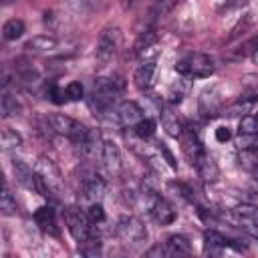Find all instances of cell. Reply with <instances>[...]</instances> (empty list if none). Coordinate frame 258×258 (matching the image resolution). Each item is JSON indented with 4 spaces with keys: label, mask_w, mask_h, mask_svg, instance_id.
Listing matches in <instances>:
<instances>
[{
    "label": "cell",
    "mask_w": 258,
    "mask_h": 258,
    "mask_svg": "<svg viewBox=\"0 0 258 258\" xmlns=\"http://www.w3.org/2000/svg\"><path fill=\"white\" fill-rule=\"evenodd\" d=\"M125 89V83L121 77L117 75H109V77H97L93 81V89H91V107L99 113L105 115L111 111V107L117 103V99L121 97Z\"/></svg>",
    "instance_id": "1"
},
{
    "label": "cell",
    "mask_w": 258,
    "mask_h": 258,
    "mask_svg": "<svg viewBox=\"0 0 258 258\" xmlns=\"http://www.w3.org/2000/svg\"><path fill=\"white\" fill-rule=\"evenodd\" d=\"M115 234L121 240V244L127 248H139L143 242H147V228L135 216L119 218V222L115 226Z\"/></svg>",
    "instance_id": "2"
},
{
    "label": "cell",
    "mask_w": 258,
    "mask_h": 258,
    "mask_svg": "<svg viewBox=\"0 0 258 258\" xmlns=\"http://www.w3.org/2000/svg\"><path fill=\"white\" fill-rule=\"evenodd\" d=\"M175 71L183 77H196V79H206L210 75H214L216 67L214 60L204 54V52H189L187 56H183L181 60L175 62Z\"/></svg>",
    "instance_id": "3"
},
{
    "label": "cell",
    "mask_w": 258,
    "mask_h": 258,
    "mask_svg": "<svg viewBox=\"0 0 258 258\" xmlns=\"http://www.w3.org/2000/svg\"><path fill=\"white\" fill-rule=\"evenodd\" d=\"M121 42H123V34L117 26H107L103 28V32L99 34V40H97V60L101 64H107L115 54L117 50L121 48Z\"/></svg>",
    "instance_id": "4"
},
{
    "label": "cell",
    "mask_w": 258,
    "mask_h": 258,
    "mask_svg": "<svg viewBox=\"0 0 258 258\" xmlns=\"http://www.w3.org/2000/svg\"><path fill=\"white\" fill-rule=\"evenodd\" d=\"M64 220H67V226H69V232L73 234V238L79 242V244H83V242H87L91 236H95L93 234V222L87 218V214H81L77 208H69L67 212H64Z\"/></svg>",
    "instance_id": "5"
},
{
    "label": "cell",
    "mask_w": 258,
    "mask_h": 258,
    "mask_svg": "<svg viewBox=\"0 0 258 258\" xmlns=\"http://www.w3.org/2000/svg\"><path fill=\"white\" fill-rule=\"evenodd\" d=\"M36 173L40 175V179L44 181V185L48 187L50 194H60L64 183H62V175L58 171V167L54 165L52 159L48 157H38L36 161Z\"/></svg>",
    "instance_id": "6"
},
{
    "label": "cell",
    "mask_w": 258,
    "mask_h": 258,
    "mask_svg": "<svg viewBox=\"0 0 258 258\" xmlns=\"http://www.w3.org/2000/svg\"><path fill=\"white\" fill-rule=\"evenodd\" d=\"M198 109H200L202 117H206V119H214L216 115H220V111H222V95H220L218 87H206L200 93Z\"/></svg>",
    "instance_id": "7"
},
{
    "label": "cell",
    "mask_w": 258,
    "mask_h": 258,
    "mask_svg": "<svg viewBox=\"0 0 258 258\" xmlns=\"http://www.w3.org/2000/svg\"><path fill=\"white\" fill-rule=\"evenodd\" d=\"M179 139H181V149H183L185 157L189 159L191 165H196L200 161V157L206 153L204 147H202V143H200V139H198V135L191 129H183V133H181Z\"/></svg>",
    "instance_id": "8"
},
{
    "label": "cell",
    "mask_w": 258,
    "mask_h": 258,
    "mask_svg": "<svg viewBox=\"0 0 258 258\" xmlns=\"http://www.w3.org/2000/svg\"><path fill=\"white\" fill-rule=\"evenodd\" d=\"M155 73H157V67H155V60H143L135 73H133V83L137 89L141 91H149L153 87V81H155Z\"/></svg>",
    "instance_id": "9"
},
{
    "label": "cell",
    "mask_w": 258,
    "mask_h": 258,
    "mask_svg": "<svg viewBox=\"0 0 258 258\" xmlns=\"http://www.w3.org/2000/svg\"><path fill=\"white\" fill-rule=\"evenodd\" d=\"M115 113H117V121L127 127H135L143 119V109L135 101H123Z\"/></svg>",
    "instance_id": "10"
},
{
    "label": "cell",
    "mask_w": 258,
    "mask_h": 258,
    "mask_svg": "<svg viewBox=\"0 0 258 258\" xmlns=\"http://www.w3.org/2000/svg\"><path fill=\"white\" fill-rule=\"evenodd\" d=\"M34 222L36 226L44 232V234H50V236H58V224H56V214L50 206H42L34 212Z\"/></svg>",
    "instance_id": "11"
},
{
    "label": "cell",
    "mask_w": 258,
    "mask_h": 258,
    "mask_svg": "<svg viewBox=\"0 0 258 258\" xmlns=\"http://www.w3.org/2000/svg\"><path fill=\"white\" fill-rule=\"evenodd\" d=\"M149 212H151L153 220H155L159 226H167V224H171V222L175 220V216H177L175 210H173V206H171L167 200H161V198H155V200L151 202Z\"/></svg>",
    "instance_id": "12"
},
{
    "label": "cell",
    "mask_w": 258,
    "mask_h": 258,
    "mask_svg": "<svg viewBox=\"0 0 258 258\" xmlns=\"http://www.w3.org/2000/svg\"><path fill=\"white\" fill-rule=\"evenodd\" d=\"M58 46V40L50 34H36L32 36L30 40H26L24 48L28 52H36V54H48V52H54Z\"/></svg>",
    "instance_id": "13"
},
{
    "label": "cell",
    "mask_w": 258,
    "mask_h": 258,
    "mask_svg": "<svg viewBox=\"0 0 258 258\" xmlns=\"http://www.w3.org/2000/svg\"><path fill=\"white\" fill-rule=\"evenodd\" d=\"M81 187H83L85 198L91 200V202H99L101 196H103L105 189H107L105 181H103L97 173H89V175H85V177L81 179Z\"/></svg>",
    "instance_id": "14"
},
{
    "label": "cell",
    "mask_w": 258,
    "mask_h": 258,
    "mask_svg": "<svg viewBox=\"0 0 258 258\" xmlns=\"http://www.w3.org/2000/svg\"><path fill=\"white\" fill-rule=\"evenodd\" d=\"M103 163L107 167V171L111 175H119L121 169H123V161H121V153H119V147L113 143V141H105V147H103Z\"/></svg>",
    "instance_id": "15"
},
{
    "label": "cell",
    "mask_w": 258,
    "mask_h": 258,
    "mask_svg": "<svg viewBox=\"0 0 258 258\" xmlns=\"http://www.w3.org/2000/svg\"><path fill=\"white\" fill-rule=\"evenodd\" d=\"M12 171L20 185L36 191V171H32L30 165H26L22 159H12Z\"/></svg>",
    "instance_id": "16"
},
{
    "label": "cell",
    "mask_w": 258,
    "mask_h": 258,
    "mask_svg": "<svg viewBox=\"0 0 258 258\" xmlns=\"http://www.w3.org/2000/svg\"><path fill=\"white\" fill-rule=\"evenodd\" d=\"M155 44H157V32H155L153 28H147V30H143V32L137 36V40H135V44H133V50H135V54H137L141 60H149L147 56H149L151 48H155Z\"/></svg>",
    "instance_id": "17"
},
{
    "label": "cell",
    "mask_w": 258,
    "mask_h": 258,
    "mask_svg": "<svg viewBox=\"0 0 258 258\" xmlns=\"http://www.w3.org/2000/svg\"><path fill=\"white\" fill-rule=\"evenodd\" d=\"M159 121H161V127L165 129V133H167L169 137H175V139H179V137H181L183 127H181V123H179L177 115H175L167 105L159 107Z\"/></svg>",
    "instance_id": "18"
},
{
    "label": "cell",
    "mask_w": 258,
    "mask_h": 258,
    "mask_svg": "<svg viewBox=\"0 0 258 258\" xmlns=\"http://www.w3.org/2000/svg\"><path fill=\"white\" fill-rule=\"evenodd\" d=\"M163 248H165V254H167V256H183V254H189V252H191L189 240H187L185 236H181V234H171V236H167Z\"/></svg>",
    "instance_id": "19"
},
{
    "label": "cell",
    "mask_w": 258,
    "mask_h": 258,
    "mask_svg": "<svg viewBox=\"0 0 258 258\" xmlns=\"http://www.w3.org/2000/svg\"><path fill=\"white\" fill-rule=\"evenodd\" d=\"M14 69H16V73H18L20 81L26 83V85H34L36 81H40V71L36 69L34 62H30V60H26V58H18V60L14 62Z\"/></svg>",
    "instance_id": "20"
},
{
    "label": "cell",
    "mask_w": 258,
    "mask_h": 258,
    "mask_svg": "<svg viewBox=\"0 0 258 258\" xmlns=\"http://www.w3.org/2000/svg\"><path fill=\"white\" fill-rule=\"evenodd\" d=\"M256 101H258V93L256 91H250V93H246V95H242L232 107H228L226 109V115L228 117H236V115H248L250 113V109L256 105Z\"/></svg>",
    "instance_id": "21"
},
{
    "label": "cell",
    "mask_w": 258,
    "mask_h": 258,
    "mask_svg": "<svg viewBox=\"0 0 258 258\" xmlns=\"http://www.w3.org/2000/svg\"><path fill=\"white\" fill-rule=\"evenodd\" d=\"M75 123H77V121L71 119V117H67L64 113H52V115H48V125H50V129H52L54 133H58V135H64V137L71 135Z\"/></svg>",
    "instance_id": "22"
},
{
    "label": "cell",
    "mask_w": 258,
    "mask_h": 258,
    "mask_svg": "<svg viewBox=\"0 0 258 258\" xmlns=\"http://www.w3.org/2000/svg\"><path fill=\"white\" fill-rule=\"evenodd\" d=\"M196 167H198V173H200V177H202L204 181H216L218 175H220L218 163H216L208 153H204V155L200 157V161L196 163Z\"/></svg>",
    "instance_id": "23"
},
{
    "label": "cell",
    "mask_w": 258,
    "mask_h": 258,
    "mask_svg": "<svg viewBox=\"0 0 258 258\" xmlns=\"http://www.w3.org/2000/svg\"><path fill=\"white\" fill-rule=\"evenodd\" d=\"M103 147H105V143H103V139H101V135H99V131H89V137H87V141L81 145V149H83V153L87 155V157H97V155H103Z\"/></svg>",
    "instance_id": "24"
},
{
    "label": "cell",
    "mask_w": 258,
    "mask_h": 258,
    "mask_svg": "<svg viewBox=\"0 0 258 258\" xmlns=\"http://www.w3.org/2000/svg\"><path fill=\"white\" fill-rule=\"evenodd\" d=\"M232 214H234V218H236L240 224H244V226H248V224H252V222H258V208L252 206V204H238V206L232 210Z\"/></svg>",
    "instance_id": "25"
},
{
    "label": "cell",
    "mask_w": 258,
    "mask_h": 258,
    "mask_svg": "<svg viewBox=\"0 0 258 258\" xmlns=\"http://www.w3.org/2000/svg\"><path fill=\"white\" fill-rule=\"evenodd\" d=\"M0 109H2V117L4 119H8V117H16L18 113H20V103L16 101V97H12L6 89H4V93H2V101H0Z\"/></svg>",
    "instance_id": "26"
},
{
    "label": "cell",
    "mask_w": 258,
    "mask_h": 258,
    "mask_svg": "<svg viewBox=\"0 0 258 258\" xmlns=\"http://www.w3.org/2000/svg\"><path fill=\"white\" fill-rule=\"evenodd\" d=\"M22 32H24V22H22L20 18H10V20H6L4 26H2V36H4V40H16V38L22 36Z\"/></svg>",
    "instance_id": "27"
},
{
    "label": "cell",
    "mask_w": 258,
    "mask_h": 258,
    "mask_svg": "<svg viewBox=\"0 0 258 258\" xmlns=\"http://www.w3.org/2000/svg\"><path fill=\"white\" fill-rule=\"evenodd\" d=\"M0 143H2V149H4V151H8V149H16V147L22 145V135L16 133L14 129L4 127L2 133H0Z\"/></svg>",
    "instance_id": "28"
},
{
    "label": "cell",
    "mask_w": 258,
    "mask_h": 258,
    "mask_svg": "<svg viewBox=\"0 0 258 258\" xmlns=\"http://www.w3.org/2000/svg\"><path fill=\"white\" fill-rule=\"evenodd\" d=\"M16 200H14V196L10 194V189H8V185H4V189H2V196H0V212L4 214V216H12V214H16Z\"/></svg>",
    "instance_id": "29"
},
{
    "label": "cell",
    "mask_w": 258,
    "mask_h": 258,
    "mask_svg": "<svg viewBox=\"0 0 258 258\" xmlns=\"http://www.w3.org/2000/svg\"><path fill=\"white\" fill-rule=\"evenodd\" d=\"M153 133H155V121L149 119V117H143V119L135 125V135H137L139 139H149V137H153Z\"/></svg>",
    "instance_id": "30"
},
{
    "label": "cell",
    "mask_w": 258,
    "mask_h": 258,
    "mask_svg": "<svg viewBox=\"0 0 258 258\" xmlns=\"http://www.w3.org/2000/svg\"><path fill=\"white\" fill-rule=\"evenodd\" d=\"M44 95H46V99H50V101L56 103V105L69 101L67 95H64V89H58V85H56L54 81H50V83L44 87Z\"/></svg>",
    "instance_id": "31"
},
{
    "label": "cell",
    "mask_w": 258,
    "mask_h": 258,
    "mask_svg": "<svg viewBox=\"0 0 258 258\" xmlns=\"http://www.w3.org/2000/svg\"><path fill=\"white\" fill-rule=\"evenodd\" d=\"M238 133H248V135H258V117L256 115H242Z\"/></svg>",
    "instance_id": "32"
},
{
    "label": "cell",
    "mask_w": 258,
    "mask_h": 258,
    "mask_svg": "<svg viewBox=\"0 0 258 258\" xmlns=\"http://www.w3.org/2000/svg\"><path fill=\"white\" fill-rule=\"evenodd\" d=\"M185 91H187V81H185V79H181V81H177V83L169 89L167 101H169V103H181V99H183Z\"/></svg>",
    "instance_id": "33"
},
{
    "label": "cell",
    "mask_w": 258,
    "mask_h": 258,
    "mask_svg": "<svg viewBox=\"0 0 258 258\" xmlns=\"http://www.w3.org/2000/svg\"><path fill=\"white\" fill-rule=\"evenodd\" d=\"M87 218L93 222V224H101L105 220V210L101 206V202H91V206L87 208Z\"/></svg>",
    "instance_id": "34"
},
{
    "label": "cell",
    "mask_w": 258,
    "mask_h": 258,
    "mask_svg": "<svg viewBox=\"0 0 258 258\" xmlns=\"http://www.w3.org/2000/svg\"><path fill=\"white\" fill-rule=\"evenodd\" d=\"M238 149H256L258 147V135H248V133H238L236 137Z\"/></svg>",
    "instance_id": "35"
},
{
    "label": "cell",
    "mask_w": 258,
    "mask_h": 258,
    "mask_svg": "<svg viewBox=\"0 0 258 258\" xmlns=\"http://www.w3.org/2000/svg\"><path fill=\"white\" fill-rule=\"evenodd\" d=\"M64 95L69 101H81L83 99V85L79 81H73L64 87Z\"/></svg>",
    "instance_id": "36"
},
{
    "label": "cell",
    "mask_w": 258,
    "mask_h": 258,
    "mask_svg": "<svg viewBox=\"0 0 258 258\" xmlns=\"http://www.w3.org/2000/svg\"><path fill=\"white\" fill-rule=\"evenodd\" d=\"M216 139H218L220 143H226V141H230V139H232V133H230V129H228V127H224V125H222V127H218V129H216Z\"/></svg>",
    "instance_id": "37"
},
{
    "label": "cell",
    "mask_w": 258,
    "mask_h": 258,
    "mask_svg": "<svg viewBox=\"0 0 258 258\" xmlns=\"http://www.w3.org/2000/svg\"><path fill=\"white\" fill-rule=\"evenodd\" d=\"M246 4H248V0H226V4H224L220 10H222V12H224V10L228 12V10H236V8H242V6H246Z\"/></svg>",
    "instance_id": "38"
},
{
    "label": "cell",
    "mask_w": 258,
    "mask_h": 258,
    "mask_svg": "<svg viewBox=\"0 0 258 258\" xmlns=\"http://www.w3.org/2000/svg\"><path fill=\"white\" fill-rule=\"evenodd\" d=\"M159 151H161V153L165 155V159H167V163H169V167H171V169H177V163H175V159H173V155H171V153L167 151V147H165L163 143H159Z\"/></svg>",
    "instance_id": "39"
},
{
    "label": "cell",
    "mask_w": 258,
    "mask_h": 258,
    "mask_svg": "<svg viewBox=\"0 0 258 258\" xmlns=\"http://www.w3.org/2000/svg\"><path fill=\"white\" fill-rule=\"evenodd\" d=\"M246 230H248V234H252L254 238H258V222H252V224H248V226H244Z\"/></svg>",
    "instance_id": "40"
}]
</instances>
